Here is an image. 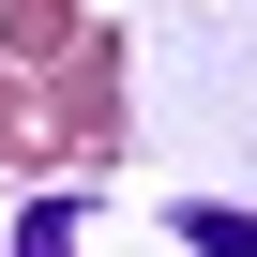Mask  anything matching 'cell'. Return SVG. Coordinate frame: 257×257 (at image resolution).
Returning a JSON list of instances; mask_svg holds the SVG:
<instances>
[{"label": "cell", "mask_w": 257, "mask_h": 257, "mask_svg": "<svg viewBox=\"0 0 257 257\" xmlns=\"http://www.w3.org/2000/svg\"><path fill=\"white\" fill-rule=\"evenodd\" d=\"M76 0H0V61H16V76H46V61H76Z\"/></svg>", "instance_id": "6da1fadb"}, {"label": "cell", "mask_w": 257, "mask_h": 257, "mask_svg": "<svg viewBox=\"0 0 257 257\" xmlns=\"http://www.w3.org/2000/svg\"><path fill=\"white\" fill-rule=\"evenodd\" d=\"M76 227H91L76 197H31V212H16V242H0V257H76Z\"/></svg>", "instance_id": "7a4b0ae2"}, {"label": "cell", "mask_w": 257, "mask_h": 257, "mask_svg": "<svg viewBox=\"0 0 257 257\" xmlns=\"http://www.w3.org/2000/svg\"><path fill=\"white\" fill-rule=\"evenodd\" d=\"M182 242H197V257H257V212H227V197H182Z\"/></svg>", "instance_id": "3957f363"}]
</instances>
